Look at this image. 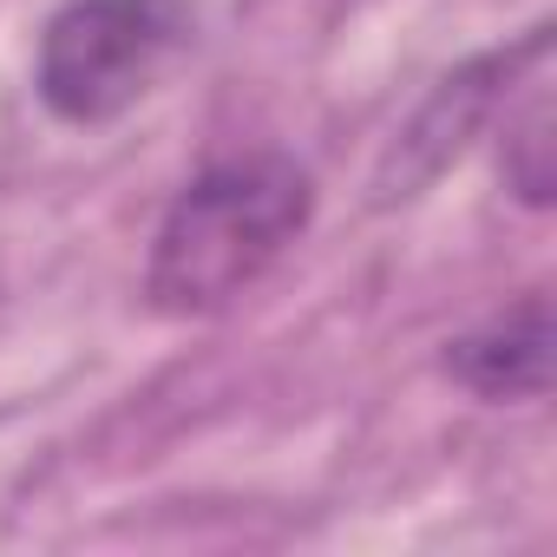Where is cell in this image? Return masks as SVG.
Listing matches in <instances>:
<instances>
[{"mask_svg": "<svg viewBox=\"0 0 557 557\" xmlns=\"http://www.w3.org/2000/svg\"><path fill=\"white\" fill-rule=\"evenodd\" d=\"M315 216V177L283 151H243L203 164L164 210L145 262V302L197 322L249 296L296 249Z\"/></svg>", "mask_w": 557, "mask_h": 557, "instance_id": "6da1fadb", "label": "cell"}, {"mask_svg": "<svg viewBox=\"0 0 557 557\" xmlns=\"http://www.w3.org/2000/svg\"><path fill=\"white\" fill-rule=\"evenodd\" d=\"M190 40L184 0H66L34 53V92L60 125L125 119Z\"/></svg>", "mask_w": 557, "mask_h": 557, "instance_id": "7a4b0ae2", "label": "cell"}, {"mask_svg": "<svg viewBox=\"0 0 557 557\" xmlns=\"http://www.w3.org/2000/svg\"><path fill=\"white\" fill-rule=\"evenodd\" d=\"M505 66H511V47L505 53H479L466 60L459 73H446L426 106L413 112V125L394 138L381 177H374V203H400V197H420L459 151L466 138H479L492 125V106H498V86H505Z\"/></svg>", "mask_w": 557, "mask_h": 557, "instance_id": "3957f363", "label": "cell"}, {"mask_svg": "<svg viewBox=\"0 0 557 557\" xmlns=\"http://www.w3.org/2000/svg\"><path fill=\"white\" fill-rule=\"evenodd\" d=\"M446 381H459L472 400H544L550 394V296L531 289L505 309H492L485 322H472L466 335L446 342L440 355Z\"/></svg>", "mask_w": 557, "mask_h": 557, "instance_id": "277c9868", "label": "cell"}, {"mask_svg": "<svg viewBox=\"0 0 557 557\" xmlns=\"http://www.w3.org/2000/svg\"><path fill=\"white\" fill-rule=\"evenodd\" d=\"M498 177L524 210H550L557 197V106H550V27H531L511 47L498 106Z\"/></svg>", "mask_w": 557, "mask_h": 557, "instance_id": "5b68a950", "label": "cell"}]
</instances>
